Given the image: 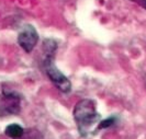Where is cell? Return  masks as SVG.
Here are the masks:
<instances>
[{"label": "cell", "instance_id": "1", "mask_svg": "<svg viewBox=\"0 0 146 139\" xmlns=\"http://www.w3.org/2000/svg\"><path fill=\"white\" fill-rule=\"evenodd\" d=\"M57 49V44L54 40L47 38L44 41L43 51H44V59H43V68L46 76L48 79L53 82V84L58 89L63 93H69L72 91V82L66 77L64 73L55 65V53Z\"/></svg>", "mask_w": 146, "mask_h": 139}, {"label": "cell", "instance_id": "2", "mask_svg": "<svg viewBox=\"0 0 146 139\" xmlns=\"http://www.w3.org/2000/svg\"><path fill=\"white\" fill-rule=\"evenodd\" d=\"M74 119L76 122L78 132L81 137H87L90 134L91 127L99 124L101 116L97 112L96 102L90 99H84L74 107Z\"/></svg>", "mask_w": 146, "mask_h": 139}, {"label": "cell", "instance_id": "3", "mask_svg": "<svg viewBox=\"0 0 146 139\" xmlns=\"http://www.w3.org/2000/svg\"><path fill=\"white\" fill-rule=\"evenodd\" d=\"M21 111V97L12 91H2L0 97V117L18 115Z\"/></svg>", "mask_w": 146, "mask_h": 139}, {"label": "cell", "instance_id": "4", "mask_svg": "<svg viewBox=\"0 0 146 139\" xmlns=\"http://www.w3.org/2000/svg\"><path fill=\"white\" fill-rule=\"evenodd\" d=\"M38 38L36 29L31 24H25L18 35V44L25 53H31L36 46Z\"/></svg>", "mask_w": 146, "mask_h": 139}, {"label": "cell", "instance_id": "5", "mask_svg": "<svg viewBox=\"0 0 146 139\" xmlns=\"http://www.w3.org/2000/svg\"><path fill=\"white\" fill-rule=\"evenodd\" d=\"M24 132L25 130L23 129V127L18 124L8 125L5 129V134L12 139H21L24 136Z\"/></svg>", "mask_w": 146, "mask_h": 139}, {"label": "cell", "instance_id": "6", "mask_svg": "<svg viewBox=\"0 0 146 139\" xmlns=\"http://www.w3.org/2000/svg\"><path fill=\"white\" fill-rule=\"evenodd\" d=\"M117 123V117L115 116H111L109 118H107V119H104V121H100V123L98 124V127H97V129H96L95 132H99V130H101V129H106V128H109L111 126H113V125Z\"/></svg>", "mask_w": 146, "mask_h": 139}, {"label": "cell", "instance_id": "7", "mask_svg": "<svg viewBox=\"0 0 146 139\" xmlns=\"http://www.w3.org/2000/svg\"><path fill=\"white\" fill-rule=\"evenodd\" d=\"M132 2H135V3H137L141 7H143L144 9H146V0H130Z\"/></svg>", "mask_w": 146, "mask_h": 139}]
</instances>
